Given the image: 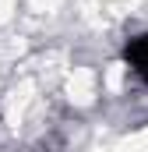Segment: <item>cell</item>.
Returning a JSON list of instances; mask_svg holds the SVG:
<instances>
[{
    "label": "cell",
    "instance_id": "obj_1",
    "mask_svg": "<svg viewBox=\"0 0 148 152\" xmlns=\"http://www.w3.org/2000/svg\"><path fill=\"white\" fill-rule=\"evenodd\" d=\"M120 67L141 88H148V28H141V32L123 39V46H120Z\"/></svg>",
    "mask_w": 148,
    "mask_h": 152
}]
</instances>
